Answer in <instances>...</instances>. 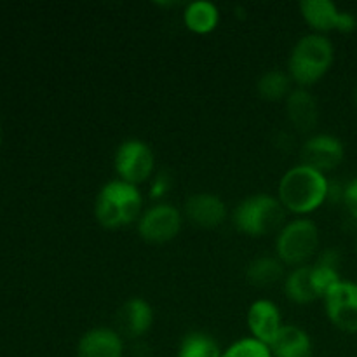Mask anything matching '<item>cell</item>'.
<instances>
[{
	"label": "cell",
	"mask_w": 357,
	"mask_h": 357,
	"mask_svg": "<svg viewBox=\"0 0 357 357\" xmlns=\"http://www.w3.org/2000/svg\"><path fill=\"white\" fill-rule=\"evenodd\" d=\"M330 195L326 174L307 164H296L282 174L278 199L286 211L305 216L319 209Z\"/></svg>",
	"instance_id": "obj_1"
},
{
	"label": "cell",
	"mask_w": 357,
	"mask_h": 357,
	"mask_svg": "<svg viewBox=\"0 0 357 357\" xmlns=\"http://www.w3.org/2000/svg\"><path fill=\"white\" fill-rule=\"evenodd\" d=\"M143 197L138 187L122 180H112L101 187L94 202V216L103 229L117 230L138 222Z\"/></svg>",
	"instance_id": "obj_2"
},
{
	"label": "cell",
	"mask_w": 357,
	"mask_h": 357,
	"mask_svg": "<svg viewBox=\"0 0 357 357\" xmlns=\"http://www.w3.org/2000/svg\"><path fill=\"white\" fill-rule=\"evenodd\" d=\"M335 61V47L326 35H303L288 59V73L300 87H309L330 72Z\"/></svg>",
	"instance_id": "obj_3"
},
{
	"label": "cell",
	"mask_w": 357,
	"mask_h": 357,
	"mask_svg": "<svg viewBox=\"0 0 357 357\" xmlns=\"http://www.w3.org/2000/svg\"><path fill=\"white\" fill-rule=\"evenodd\" d=\"M234 227L250 237H264L279 232L286 225V209L274 195H250L234 209Z\"/></svg>",
	"instance_id": "obj_4"
},
{
	"label": "cell",
	"mask_w": 357,
	"mask_h": 357,
	"mask_svg": "<svg viewBox=\"0 0 357 357\" xmlns=\"http://www.w3.org/2000/svg\"><path fill=\"white\" fill-rule=\"evenodd\" d=\"M319 248V229L309 218L288 222L275 237V253L284 265L302 267Z\"/></svg>",
	"instance_id": "obj_5"
},
{
	"label": "cell",
	"mask_w": 357,
	"mask_h": 357,
	"mask_svg": "<svg viewBox=\"0 0 357 357\" xmlns=\"http://www.w3.org/2000/svg\"><path fill=\"white\" fill-rule=\"evenodd\" d=\"M114 162L119 180L135 187L149 181L155 171V155L152 149L136 138L126 139L119 145Z\"/></svg>",
	"instance_id": "obj_6"
},
{
	"label": "cell",
	"mask_w": 357,
	"mask_h": 357,
	"mask_svg": "<svg viewBox=\"0 0 357 357\" xmlns=\"http://www.w3.org/2000/svg\"><path fill=\"white\" fill-rule=\"evenodd\" d=\"M181 223L183 218L176 206L169 202H157L142 213L136 229L139 237L146 243L164 244L173 241L180 234Z\"/></svg>",
	"instance_id": "obj_7"
},
{
	"label": "cell",
	"mask_w": 357,
	"mask_h": 357,
	"mask_svg": "<svg viewBox=\"0 0 357 357\" xmlns=\"http://www.w3.org/2000/svg\"><path fill=\"white\" fill-rule=\"evenodd\" d=\"M300 13L314 33H328L338 30L342 33H351L357 26V17L349 10H342L331 0H302Z\"/></svg>",
	"instance_id": "obj_8"
},
{
	"label": "cell",
	"mask_w": 357,
	"mask_h": 357,
	"mask_svg": "<svg viewBox=\"0 0 357 357\" xmlns=\"http://www.w3.org/2000/svg\"><path fill=\"white\" fill-rule=\"evenodd\" d=\"M326 316L342 331L357 333V282L340 281L324 296Z\"/></svg>",
	"instance_id": "obj_9"
},
{
	"label": "cell",
	"mask_w": 357,
	"mask_h": 357,
	"mask_svg": "<svg viewBox=\"0 0 357 357\" xmlns=\"http://www.w3.org/2000/svg\"><path fill=\"white\" fill-rule=\"evenodd\" d=\"M302 164L314 167L326 174L328 171L335 169L342 164L345 157L344 143L333 135H314L303 143L302 146Z\"/></svg>",
	"instance_id": "obj_10"
},
{
	"label": "cell",
	"mask_w": 357,
	"mask_h": 357,
	"mask_svg": "<svg viewBox=\"0 0 357 357\" xmlns=\"http://www.w3.org/2000/svg\"><path fill=\"white\" fill-rule=\"evenodd\" d=\"M246 319L251 337L260 340L261 344L268 345V347L274 344V340L279 337L282 326H284L279 307L267 298H260L251 303Z\"/></svg>",
	"instance_id": "obj_11"
},
{
	"label": "cell",
	"mask_w": 357,
	"mask_h": 357,
	"mask_svg": "<svg viewBox=\"0 0 357 357\" xmlns=\"http://www.w3.org/2000/svg\"><path fill=\"white\" fill-rule=\"evenodd\" d=\"M185 215L201 229H216L227 218V204L222 197L208 192L194 194L185 202Z\"/></svg>",
	"instance_id": "obj_12"
},
{
	"label": "cell",
	"mask_w": 357,
	"mask_h": 357,
	"mask_svg": "<svg viewBox=\"0 0 357 357\" xmlns=\"http://www.w3.org/2000/svg\"><path fill=\"white\" fill-rule=\"evenodd\" d=\"M77 357H124V340L112 328H93L80 337Z\"/></svg>",
	"instance_id": "obj_13"
},
{
	"label": "cell",
	"mask_w": 357,
	"mask_h": 357,
	"mask_svg": "<svg viewBox=\"0 0 357 357\" xmlns=\"http://www.w3.org/2000/svg\"><path fill=\"white\" fill-rule=\"evenodd\" d=\"M286 112L288 119L298 131H312L319 121V107L316 98L305 87H298L286 98Z\"/></svg>",
	"instance_id": "obj_14"
},
{
	"label": "cell",
	"mask_w": 357,
	"mask_h": 357,
	"mask_svg": "<svg viewBox=\"0 0 357 357\" xmlns=\"http://www.w3.org/2000/svg\"><path fill=\"white\" fill-rule=\"evenodd\" d=\"M121 335L129 338H139L150 331L153 324V309L146 300L131 298L122 305L119 314Z\"/></svg>",
	"instance_id": "obj_15"
},
{
	"label": "cell",
	"mask_w": 357,
	"mask_h": 357,
	"mask_svg": "<svg viewBox=\"0 0 357 357\" xmlns=\"http://www.w3.org/2000/svg\"><path fill=\"white\" fill-rule=\"evenodd\" d=\"M271 351L274 357H312V338L303 328L284 324Z\"/></svg>",
	"instance_id": "obj_16"
},
{
	"label": "cell",
	"mask_w": 357,
	"mask_h": 357,
	"mask_svg": "<svg viewBox=\"0 0 357 357\" xmlns=\"http://www.w3.org/2000/svg\"><path fill=\"white\" fill-rule=\"evenodd\" d=\"M183 23L188 30L197 35L211 33L220 23L218 7L208 0L190 2L183 10Z\"/></svg>",
	"instance_id": "obj_17"
},
{
	"label": "cell",
	"mask_w": 357,
	"mask_h": 357,
	"mask_svg": "<svg viewBox=\"0 0 357 357\" xmlns=\"http://www.w3.org/2000/svg\"><path fill=\"white\" fill-rule=\"evenodd\" d=\"M338 255L333 250H328L326 253L321 255L316 265H310V278H312V286L316 289L317 296L324 298L333 286L342 281L338 274Z\"/></svg>",
	"instance_id": "obj_18"
},
{
	"label": "cell",
	"mask_w": 357,
	"mask_h": 357,
	"mask_svg": "<svg viewBox=\"0 0 357 357\" xmlns=\"http://www.w3.org/2000/svg\"><path fill=\"white\" fill-rule=\"evenodd\" d=\"M284 293L288 300L305 305V303L316 302L317 296L316 289L312 286V278H310V265H302L295 267L284 278Z\"/></svg>",
	"instance_id": "obj_19"
},
{
	"label": "cell",
	"mask_w": 357,
	"mask_h": 357,
	"mask_svg": "<svg viewBox=\"0 0 357 357\" xmlns=\"http://www.w3.org/2000/svg\"><path fill=\"white\" fill-rule=\"evenodd\" d=\"M246 278L251 284L258 288H267L284 279V264L278 257H260L250 261L246 268Z\"/></svg>",
	"instance_id": "obj_20"
},
{
	"label": "cell",
	"mask_w": 357,
	"mask_h": 357,
	"mask_svg": "<svg viewBox=\"0 0 357 357\" xmlns=\"http://www.w3.org/2000/svg\"><path fill=\"white\" fill-rule=\"evenodd\" d=\"M258 94L267 101L286 100L291 93V77L281 70H268L258 79Z\"/></svg>",
	"instance_id": "obj_21"
},
{
	"label": "cell",
	"mask_w": 357,
	"mask_h": 357,
	"mask_svg": "<svg viewBox=\"0 0 357 357\" xmlns=\"http://www.w3.org/2000/svg\"><path fill=\"white\" fill-rule=\"evenodd\" d=\"M176 357H222V349L213 337L194 331L181 340Z\"/></svg>",
	"instance_id": "obj_22"
},
{
	"label": "cell",
	"mask_w": 357,
	"mask_h": 357,
	"mask_svg": "<svg viewBox=\"0 0 357 357\" xmlns=\"http://www.w3.org/2000/svg\"><path fill=\"white\" fill-rule=\"evenodd\" d=\"M222 357H274L268 345L261 344L260 340L253 337L241 338V340L230 344L225 351L222 352Z\"/></svg>",
	"instance_id": "obj_23"
},
{
	"label": "cell",
	"mask_w": 357,
	"mask_h": 357,
	"mask_svg": "<svg viewBox=\"0 0 357 357\" xmlns=\"http://www.w3.org/2000/svg\"><path fill=\"white\" fill-rule=\"evenodd\" d=\"M344 202L349 213L357 220V176L352 178L344 188Z\"/></svg>",
	"instance_id": "obj_24"
},
{
	"label": "cell",
	"mask_w": 357,
	"mask_h": 357,
	"mask_svg": "<svg viewBox=\"0 0 357 357\" xmlns=\"http://www.w3.org/2000/svg\"><path fill=\"white\" fill-rule=\"evenodd\" d=\"M171 188V178L169 174L166 173H160L153 178L152 181V187H150V195L152 199H160L162 195H166Z\"/></svg>",
	"instance_id": "obj_25"
},
{
	"label": "cell",
	"mask_w": 357,
	"mask_h": 357,
	"mask_svg": "<svg viewBox=\"0 0 357 357\" xmlns=\"http://www.w3.org/2000/svg\"><path fill=\"white\" fill-rule=\"evenodd\" d=\"M354 101H356V105H357V87H356V93H354Z\"/></svg>",
	"instance_id": "obj_26"
},
{
	"label": "cell",
	"mask_w": 357,
	"mask_h": 357,
	"mask_svg": "<svg viewBox=\"0 0 357 357\" xmlns=\"http://www.w3.org/2000/svg\"><path fill=\"white\" fill-rule=\"evenodd\" d=\"M0 142H2V129H0Z\"/></svg>",
	"instance_id": "obj_27"
}]
</instances>
